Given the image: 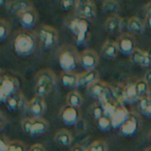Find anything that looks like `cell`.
<instances>
[{"instance_id":"obj_1","label":"cell","mask_w":151,"mask_h":151,"mask_svg":"<svg viewBox=\"0 0 151 151\" xmlns=\"http://www.w3.org/2000/svg\"><path fill=\"white\" fill-rule=\"evenodd\" d=\"M57 83V77L52 69L45 68L37 71L35 76L34 91L36 96L45 97L50 94Z\"/></svg>"},{"instance_id":"obj_2","label":"cell","mask_w":151,"mask_h":151,"mask_svg":"<svg viewBox=\"0 0 151 151\" xmlns=\"http://www.w3.org/2000/svg\"><path fill=\"white\" fill-rule=\"evenodd\" d=\"M58 62L62 71L71 73L80 62V54L73 46H62L57 53Z\"/></svg>"},{"instance_id":"obj_3","label":"cell","mask_w":151,"mask_h":151,"mask_svg":"<svg viewBox=\"0 0 151 151\" xmlns=\"http://www.w3.org/2000/svg\"><path fill=\"white\" fill-rule=\"evenodd\" d=\"M14 50L20 57H27L35 50L34 34L27 31H20L14 40Z\"/></svg>"},{"instance_id":"obj_4","label":"cell","mask_w":151,"mask_h":151,"mask_svg":"<svg viewBox=\"0 0 151 151\" xmlns=\"http://www.w3.org/2000/svg\"><path fill=\"white\" fill-rule=\"evenodd\" d=\"M21 127L25 134H27L30 137H38L42 134H46L48 130V122L44 119V118H38V119H34V118H25L22 120L21 122Z\"/></svg>"},{"instance_id":"obj_5","label":"cell","mask_w":151,"mask_h":151,"mask_svg":"<svg viewBox=\"0 0 151 151\" xmlns=\"http://www.w3.org/2000/svg\"><path fill=\"white\" fill-rule=\"evenodd\" d=\"M20 83L16 77L12 75L1 76V83H0V99L4 104L9 101L11 96L19 91Z\"/></svg>"},{"instance_id":"obj_6","label":"cell","mask_w":151,"mask_h":151,"mask_svg":"<svg viewBox=\"0 0 151 151\" xmlns=\"http://www.w3.org/2000/svg\"><path fill=\"white\" fill-rule=\"evenodd\" d=\"M68 28L73 32L77 44L81 45L85 42L89 29V24L87 20L83 19L81 17L73 18L68 23Z\"/></svg>"},{"instance_id":"obj_7","label":"cell","mask_w":151,"mask_h":151,"mask_svg":"<svg viewBox=\"0 0 151 151\" xmlns=\"http://www.w3.org/2000/svg\"><path fill=\"white\" fill-rule=\"evenodd\" d=\"M38 37L42 46L46 49H50L57 42L59 38L58 31L50 25H42L38 31Z\"/></svg>"},{"instance_id":"obj_8","label":"cell","mask_w":151,"mask_h":151,"mask_svg":"<svg viewBox=\"0 0 151 151\" xmlns=\"http://www.w3.org/2000/svg\"><path fill=\"white\" fill-rule=\"evenodd\" d=\"M119 48V52L124 56H129L134 52L137 49L136 47V40L132 36V34L129 33H123L119 35V37L116 40Z\"/></svg>"},{"instance_id":"obj_9","label":"cell","mask_w":151,"mask_h":151,"mask_svg":"<svg viewBox=\"0 0 151 151\" xmlns=\"http://www.w3.org/2000/svg\"><path fill=\"white\" fill-rule=\"evenodd\" d=\"M99 62V54L94 50H88L83 51L80 54V63L85 69V71H92L95 70L97 64Z\"/></svg>"},{"instance_id":"obj_10","label":"cell","mask_w":151,"mask_h":151,"mask_svg":"<svg viewBox=\"0 0 151 151\" xmlns=\"http://www.w3.org/2000/svg\"><path fill=\"white\" fill-rule=\"evenodd\" d=\"M28 111H29L30 115L34 119H38V118H42V116L46 113V103H45L44 97L40 96H34L31 101L28 103Z\"/></svg>"},{"instance_id":"obj_11","label":"cell","mask_w":151,"mask_h":151,"mask_svg":"<svg viewBox=\"0 0 151 151\" xmlns=\"http://www.w3.org/2000/svg\"><path fill=\"white\" fill-rule=\"evenodd\" d=\"M77 11L79 16L85 20H93L96 17V6L95 3L90 0L87 1H78L77 4Z\"/></svg>"},{"instance_id":"obj_12","label":"cell","mask_w":151,"mask_h":151,"mask_svg":"<svg viewBox=\"0 0 151 151\" xmlns=\"http://www.w3.org/2000/svg\"><path fill=\"white\" fill-rule=\"evenodd\" d=\"M38 20V14L34 7L27 9L19 16V22L25 30H30L35 26Z\"/></svg>"},{"instance_id":"obj_13","label":"cell","mask_w":151,"mask_h":151,"mask_svg":"<svg viewBox=\"0 0 151 151\" xmlns=\"http://www.w3.org/2000/svg\"><path fill=\"white\" fill-rule=\"evenodd\" d=\"M60 117L64 124L75 125L80 119V113H79L78 109L70 107V106H65L60 111Z\"/></svg>"},{"instance_id":"obj_14","label":"cell","mask_w":151,"mask_h":151,"mask_svg":"<svg viewBox=\"0 0 151 151\" xmlns=\"http://www.w3.org/2000/svg\"><path fill=\"white\" fill-rule=\"evenodd\" d=\"M33 5L29 1H24V0H14V1H7L6 3V11L11 13L12 15L20 16L22 13L26 12L27 9H32Z\"/></svg>"},{"instance_id":"obj_15","label":"cell","mask_w":151,"mask_h":151,"mask_svg":"<svg viewBox=\"0 0 151 151\" xmlns=\"http://www.w3.org/2000/svg\"><path fill=\"white\" fill-rule=\"evenodd\" d=\"M130 61L144 68L151 66V56L149 55V53L138 48L130 55Z\"/></svg>"},{"instance_id":"obj_16","label":"cell","mask_w":151,"mask_h":151,"mask_svg":"<svg viewBox=\"0 0 151 151\" xmlns=\"http://www.w3.org/2000/svg\"><path fill=\"white\" fill-rule=\"evenodd\" d=\"M139 130V120L134 114H130L127 121L120 127L119 132L123 137H134Z\"/></svg>"},{"instance_id":"obj_17","label":"cell","mask_w":151,"mask_h":151,"mask_svg":"<svg viewBox=\"0 0 151 151\" xmlns=\"http://www.w3.org/2000/svg\"><path fill=\"white\" fill-rule=\"evenodd\" d=\"M130 112L128 111L126 108H124V106H120L116 112L113 114V116L111 117V121H112V125H113V128H117V129H120L122 125L127 121V119L130 116Z\"/></svg>"},{"instance_id":"obj_18","label":"cell","mask_w":151,"mask_h":151,"mask_svg":"<svg viewBox=\"0 0 151 151\" xmlns=\"http://www.w3.org/2000/svg\"><path fill=\"white\" fill-rule=\"evenodd\" d=\"M60 82L63 87L67 89H70L71 91L76 90L77 87H79V73H66V71H62L60 73Z\"/></svg>"},{"instance_id":"obj_19","label":"cell","mask_w":151,"mask_h":151,"mask_svg":"<svg viewBox=\"0 0 151 151\" xmlns=\"http://www.w3.org/2000/svg\"><path fill=\"white\" fill-rule=\"evenodd\" d=\"M109 87L110 86L106 82H104L101 80H97L96 82L92 83V84L87 87V91H88L90 96L99 101L101 99V96L106 93V91L109 89Z\"/></svg>"},{"instance_id":"obj_20","label":"cell","mask_w":151,"mask_h":151,"mask_svg":"<svg viewBox=\"0 0 151 151\" xmlns=\"http://www.w3.org/2000/svg\"><path fill=\"white\" fill-rule=\"evenodd\" d=\"M118 53H119V48H118L117 42L114 40H107L101 47V55L104 58L108 59V60L115 59Z\"/></svg>"},{"instance_id":"obj_21","label":"cell","mask_w":151,"mask_h":151,"mask_svg":"<svg viewBox=\"0 0 151 151\" xmlns=\"http://www.w3.org/2000/svg\"><path fill=\"white\" fill-rule=\"evenodd\" d=\"M25 97L22 94L20 91H18L17 93L11 96L9 99V101H6L7 109L12 112H18L21 109H23L24 105H25Z\"/></svg>"},{"instance_id":"obj_22","label":"cell","mask_w":151,"mask_h":151,"mask_svg":"<svg viewBox=\"0 0 151 151\" xmlns=\"http://www.w3.org/2000/svg\"><path fill=\"white\" fill-rule=\"evenodd\" d=\"M121 24H122V18L119 15H112L106 19L104 26H105L106 31L113 34L115 32L119 31L120 27H121Z\"/></svg>"},{"instance_id":"obj_23","label":"cell","mask_w":151,"mask_h":151,"mask_svg":"<svg viewBox=\"0 0 151 151\" xmlns=\"http://www.w3.org/2000/svg\"><path fill=\"white\" fill-rule=\"evenodd\" d=\"M145 26H146L145 22L136 16L130 17L127 21L128 31L132 34H142L144 32Z\"/></svg>"},{"instance_id":"obj_24","label":"cell","mask_w":151,"mask_h":151,"mask_svg":"<svg viewBox=\"0 0 151 151\" xmlns=\"http://www.w3.org/2000/svg\"><path fill=\"white\" fill-rule=\"evenodd\" d=\"M54 140L60 146H69L73 143V134H70L69 130L61 128L56 132L54 136Z\"/></svg>"},{"instance_id":"obj_25","label":"cell","mask_w":151,"mask_h":151,"mask_svg":"<svg viewBox=\"0 0 151 151\" xmlns=\"http://www.w3.org/2000/svg\"><path fill=\"white\" fill-rule=\"evenodd\" d=\"M141 97L139 96L134 83H130L124 86V103L128 105H134L140 101Z\"/></svg>"},{"instance_id":"obj_26","label":"cell","mask_w":151,"mask_h":151,"mask_svg":"<svg viewBox=\"0 0 151 151\" xmlns=\"http://www.w3.org/2000/svg\"><path fill=\"white\" fill-rule=\"evenodd\" d=\"M97 80H99V73L96 70L81 73H79V87L81 86L88 87L89 85L96 82Z\"/></svg>"},{"instance_id":"obj_27","label":"cell","mask_w":151,"mask_h":151,"mask_svg":"<svg viewBox=\"0 0 151 151\" xmlns=\"http://www.w3.org/2000/svg\"><path fill=\"white\" fill-rule=\"evenodd\" d=\"M66 101L67 106H70V107L76 108V109H78L83 105V97L77 90H73L68 92L66 96Z\"/></svg>"},{"instance_id":"obj_28","label":"cell","mask_w":151,"mask_h":151,"mask_svg":"<svg viewBox=\"0 0 151 151\" xmlns=\"http://www.w3.org/2000/svg\"><path fill=\"white\" fill-rule=\"evenodd\" d=\"M134 84V88H136L137 92H138V94L140 97H144L148 94L150 87H149V85L147 84L146 81L144 80V78L138 79Z\"/></svg>"},{"instance_id":"obj_29","label":"cell","mask_w":151,"mask_h":151,"mask_svg":"<svg viewBox=\"0 0 151 151\" xmlns=\"http://www.w3.org/2000/svg\"><path fill=\"white\" fill-rule=\"evenodd\" d=\"M90 114L95 120H99L101 118H103L104 116H106L105 111H104L103 105L101 103H94L90 106Z\"/></svg>"},{"instance_id":"obj_30","label":"cell","mask_w":151,"mask_h":151,"mask_svg":"<svg viewBox=\"0 0 151 151\" xmlns=\"http://www.w3.org/2000/svg\"><path fill=\"white\" fill-rule=\"evenodd\" d=\"M103 11L107 14L117 15L116 13L119 11V2L116 0H107L103 2Z\"/></svg>"},{"instance_id":"obj_31","label":"cell","mask_w":151,"mask_h":151,"mask_svg":"<svg viewBox=\"0 0 151 151\" xmlns=\"http://www.w3.org/2000/svg\"><path fill=\"white\" fill-rule=\"evenodd\" d=\"M96 122H97V127H99V129L101 132H109L111 130V128H113L111 118L107 117V116H104L103 118L97 120Z\"/></svg>"},{"instance_id":"obj_32","label":"cell","mask_w":151,"mask_h":151,"mask_svg":"<svg viewBox=\"0 0 151 151\" xmlns=\"http://www.w3.org/2000/svg\"><path fill=\"white\" fill-rule=\"evenodd\" d=\"M11 32V24L5 19L0 20V40L4 42V40L7 37V35Z\"/></svg>"},{"instance_id":"obj_33","label":"cell","mask_w":151,"mask_h":151,"mask_svg":"<svg viewBox=\"0 0 151 151\" xmlns=\"http://www.w3.org/2000/svg\"><path fill=\"white\" fill-rule=\"evenodd\" d=\"M86 151H108V145L105 141L97 140L91 143L86 148Z\"/></svg>"},{"instance_id":"obj_34","label":"cell","mask_w":151,"mask_h":151,"mask_svg":"<svg viewBox=\"0 0 151 151\" xmlns=\"http://www.w3.org/2000/svg\"><path fill=\"white\" fill-rule=\"evenodd\" d=\"M9 151H26L25 145L20 141H11Z\"/></svg>"},{"instance_id":"obj_35","label":"cell","mask_w":151,"mask_h":151,"mask_svg":"<svg viewBox=\"0 0 151 151\" xmlns=\"http://www.w3.org/2000/svg\"><path fill=\"white\" fill-rule=\"evenodd\" d=\"M60 6L63 11H68L70 9L76 7L77 9V4H78V1H73V0H62L60 1Z\"/></svg>"},{"instance_id":"obj_36","label":"cell","mask_w":151,"mask_h":151,"mask_svg":"<svg viewBox=\"0 0 151 151\" xmlns=\"http://www.w3.org/2000/svg\"><path fill=\"white\" fill-rule=\"evenodd\" d=\"M149 104H150V99H149L147 95L144 97H141L140 101H138V108L141 111V113H144V112L146 111V109L148 108Z\"/></svg>"},{"instance_id":"obj_37","label":"cell","mask_w":151,"mask_h":151,"mask_svg":"<svg viewBox=\"0 0 151 151\" xmlns=\"http://www.w3.org/2000/svg\"><path fill=\"white\" fill-rule=\"evenodd\" d=\"M9 144H11V140H9L6 137H0V151H9Z\"/></svg>"},{"instance_id":"obj_38","label":"cell","mask_w":151,"mask_h":151,"mask_svg":"<svg viewBox=\"0 0 151 151\" xmlns=\"http://www.w3.org/2000/svg\"><path fill=\"white\" fill-rule=\"evenodd\" d=\"M29 151H46V149L42 144H34L30 147Z\"/></svg>"},{"instance_id":"obj_39","label":"cell","mask_w":151,"mask_h":151,"mask_svg":"<svg viewBox=\"0 0 151 151\" xmlns=\"http://www.w3.org/2000/svg\"><path fill=\"white\" fill-rule=\"evenodd\" d=\"M143 9H144V13L146 17H151V2L146 3L144 5V7H143Z\"/></svg>"},{"instance_id":"obj_40","label":"cell","mask_w":151,"mask_h":151,"mask_svg":"<svg viewBox=\"0 0 151 151\" xmlns=\"http://www.w3.org/2000/svg\"><path fill=\"white\" fill-rule=\"evenodd\" d=\"M144 80L147 82V84L149 85V87L151 88V69L147 70L145 73V76H144Z\"/></svg>"},{"instance_id":"obj_41","label":"cell","mask_w":151,"mask_h":151,"mask_svg":"<svg viewBox=\"0 0 151 151\" xmlns=\"http://www.w3.org/2000/svg\"><path fill=\"white\" fill-rule=\"evenodd\" d=\"M143 114H144L147 118H151V99H150V104H149L148 108H147L146 111H145Z\"/></svg>"},{"instance_id":"obj_42","label":"cell","mask_w":151,"mask_h":151,"mask_svg":"<svg viewBox=\"0 0 151 151\" xmlns=\"http://www.w3.org/2000/svg\"><path fill=\"white\" fill-rule=\"evenodd\" d=\"M71 151H86V149H85L84 147L80 146V145H76V146L71 149Z\"/></svg>"},{"instance_id":"obj_43","label":"cell","mask_w":151,"mask_h":151,"mask_svg":"<svg viewBox=\"0 0 151 151\" xmlns=\"http://www.w3.org/2000/svg\"><path fill=\"white\" fill-rule=\"evenodd\" d=\"M145 24L151 29V17H146V19H145Z\"/></svg>"},{"instance_id":"obj_44","label":"cell","mask_w":151,"mask_h":151,"mask_svg":"<svg viewBox=\"0 0 151 151\" xmlns=\"http://www.w3.org/2000/svg\"><path fill=\"white\" fill-rule=\"evenodd\" d=\"M148 138H149V143H150V147H151V130H150V132H149Z\"/></svg>"},{"instance_id":"obj_45","label":"cell","mask_w":151,"mask_h":151,"mask_svg":"<svg viewBox=\"0 0 151 151\" xmlns=\"http://www.w3.org/2000/svg\"><path fill=\"white\" fill-rule=\"evenodd\" d=\"M147 96H148V97H149V99H151V88H150V89H149V92H148V94H147Z\"/></svg>"},{"instance_id":"obj_46","label":"cell","mask_w":151,"mask_h":151,"mask_svg":"<svg viewBox=\"0 0 151 151\" xmlns=\"http://www.w3.org/2000/svg\"><path fill=\"white\" fill-rule=\"evenodd\" d=\"M145 151H151V147H149V148H147Z\"/></svg>"}]
</instances>
